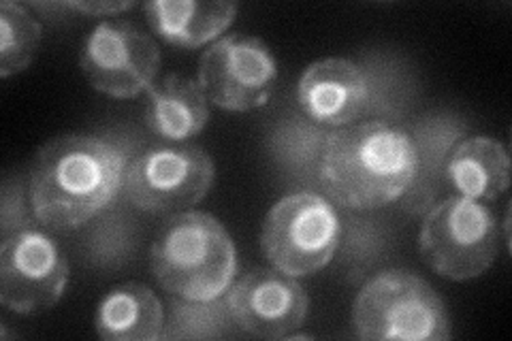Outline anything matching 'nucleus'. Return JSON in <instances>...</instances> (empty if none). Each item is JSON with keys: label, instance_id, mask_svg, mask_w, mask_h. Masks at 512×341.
Instances as JSON below:
<instances>
[{"label": "nucleus", "instance_id": "obj_1", "mask_svg": "<svg viewBox=\"0 0 512 341\" xmlns=\"http://www.w3.org/2000/svg\"><path fill=\"white\" fill-rule=\"evenodd\" d=\"M126 167V154L103 137L71 133L47 141L28 177L32 214L45 229L75 231L114 203Z\"/></svg>", "mask_w": 512, "mask_h": 341}, {"label": "nucleus", "instance_id": "obj_2", "mask_svg": "<svg viewBox=\"0 0 512 341\" xmlns=\"http://www.w3.org/2000/svg\"><path fill=\"white\" fill-rule=\"evenodd\" d=\"M416 173L419 148L406 131L387 122H363L329 135L318 180L333 203L361 211L397 201Z\"/></svg>", "mask_w": 512, "mask_h": 341}, {"label": "nucleus", "instance_id": "obj_3", "mask_svg": "<svg viewBox=\"0 0 512 341\" xmlns=\"http://www.w3.org/2000/svg\"><path fill=\"white\" fill-rule=\"evenodd\" d=\"M150 269L169 295L186 303H214L235 280L233 239L212 214L182 211L156 235Z\"/></svg>", "mask_w": 512, "mask_h": 341}, {"label": "nucleus", "instance_id": "obj_4", "mask_svg": "<svg viewBox=\"0 0 512 341\" xmlns=\"http://www.w3.org/2000/svg\"><path fill=\"white\" fill-rule=\"evenodd\" d=\"M352 329L365 341H442L453 335L442 297L408 269H387L365 282L352 305Z\"/></svg>", "mask_w": 512, "mask_h": 341}, {"label": "nucleus", "instance_id": "obj_5", "mask_svg": "<svg viewBox=\"0 0 512 341\" xmlns=\"http://www.w3.org/2000/svg\"><path fill=\"white\" fill-rule=\"evenodd\" d=\"M338 211L316 192L280 199L263 220L261 250L267 263L293 278L327 267L340 246Z\"/></svg>", "mask_w": 512, "mask_h": 341}, {"label": "nucleus", "instance_id": "obj_6", "mask_svg": "<svg viewBox=\"0 0 512 341\" xmlns=\"http://www.w3.org/2000/svg\"><path fill=\"white\" fill-rule=\"evenodd\" d=\"M498 220L480 201L448 197L429 211L419 235L427 267L442 278L463 282L483 275L498 254Z\"/></svg>", "mask_w": 512, "mask_h": 341}, {"label": "nucleus", "instance_id": "obj_7", "mask_svg": "<svg viewBox=\"0 0 512 341\" xmlns=\"http://www.w3.org/2000/svg\"><path fill=\"white\" fill-rule=\"evenodd\" d=\"M214 160L199 145H156L128 162L124 197L154 216L182 214L214 184Z\"/></svg>", "mask_w": 512, "mask_h": 341}, {"label": "nucleus", "instance_id": "obj_8", "mask_svg": "<svg viewBox=\"0 0 512 341\" xmlns=\"http://www.w3.org/2000/svg\"><path fill=\"white\" fill-rule=\"evenodd\" d=\"M88 84L111 99H137L154 86L160 50L150 32L128 20L96 24L79 52Z\"/></svg>", "mask_w": 512, "mask_h": 341}, {"label": "nucleus", "instance_id": "obj_9", "mask_svg": "<svg viewBox=\"0 0 512 341\" xmlns=\"http://www.w3.org/2000/svg\"><path fill=\"white\" fill-rule=\"evenodd\" d=\"M278 79V60L267 43L250 35H224L203 52L199 77L207 101L227 111L263 107Z\"/></svg>", "mask_w": 512, "mask_h": 341}, {"label": "nucleus", "instance_id": "obj_10", "mask_svg": "<svg viewBox=\"0 0 512 341\" xmlns=\"http://www.w3.org/2000/svg\"><path fill=\"white\" fill-rule=\"evenodd\" d=\"M69 282V265L58 243L39 229L7 235L0 248V303L30 316L52 310Z\"/></svg>", "mask_w": 512, "mask_h": 341}, {"label": "nucleus", "instance_id": "obj_11", "mask_svg": "<svg viewBox=\"0 0 512 341\" xmlns=\"http://www.w3.org/2000/svg\"><path fill=\"white\" fill-rule=\"evenodd\" d=\"M227 310L239 329L259 339H286L310 312L303 286L278 269H252L227 290Z\"/></svg>", "mask_w": 512, "mask_h": 341}, {"label": "nucleus", "instance_id": "obj_12", "mask_svg": "<svg viewBox=\"0 0 512 341\" xmlns=\"http://www.w3.org/2000/svg\"><path fill=\"white\" fill-rule=\"evenodd\" d=\"M297 101L310 120L323 126H350L370 103V84L359 64L348 58H323L303 71Z\"/></svg>", "mask_w": 512, "mask_h": 341}, {"label": "nucleus", "instance_id": "obj_13", "mask_svg": "<svg viewBox=\"0 0 512 341\" xmlns=\"http://www.w3.org/2000/svg\"><path fill=\"white\" fill-rule=\"evenodd\" d=\"M143 9L158 39L188 50L218 41L237 15V7L224 0H152Z\"/></svg>", "mask_w": 512, "mask_h": 341}, {"label": "nucleus", "instance_id": "obj_14", "mask_svg": "<svg viewBox=\"0 0 512 341\" xmlns=\"http://www.w3.org/2000/svg\"><path fill=\"white\" fill-rule=\"evenodd\" d=\"M207 120H210V101L195 79L171 73L148 90L143 122L152 135L182 143L199 135Z\"/></svg>", "mask_w": 512, "mask_h": 341}, {"label": "nucleus", "instance_id": "obj_15", "mask_svg": "<svg viewBox=\"0 0 512 341\" xmlns=\"http://www.w3.org/2000/svg\"><path fill=\"white\" fill-rule=\"evenodd\" d=\"M165 312L154 290L126 282L107 290L94 314L96 335L105 341H156L163 337Z\"/></svg>", "mask_w": 512, "mask_h": 341}, {"label": "nucleus", "instance_id": "obj_16", "mask_svg": "<svg viewBox=\"0 0 512 341\" xmlns=\"http://www.w3.org/2000/svg\"><path fill=\"white\" fill-rule=\"evenodd\" d=\"M446 180L459 197L498 201L510 188L508 150L487 135L461 141L446 162Z\"/></svg>", "mask_w": 512, "mask_h": 341}, {"label": "nucleus", "instance_id": "obj_17", "mask_svg": "<svg viewBox=\"0 0 512 341\" xmlns=\"http://www.w3.org/2000/svg\"><path fill=\"white\" fill-rule=\"evenodd\" d=\"M43 28L24 5L0 3V77L22 73L35 60Z\"/></svg>", "mask_w": 512, "mask_h": 341}, {"label": "nucleus", "instance_id": "obj_18", "mask_svg": "<svg viewBox=\"0 0 512 341\" xmlns=\"http://www.w3.org/2000/svg\"><path fill=\"white\" fill-rule=\"evenodd\" d=\"M67 7L75 9V11H82L86 15H105V18H109V15L122 13L126 9L135 7V3H73Z\"/></svg>", "mask_w": 512, "mask_h": 341}]
</instances>
